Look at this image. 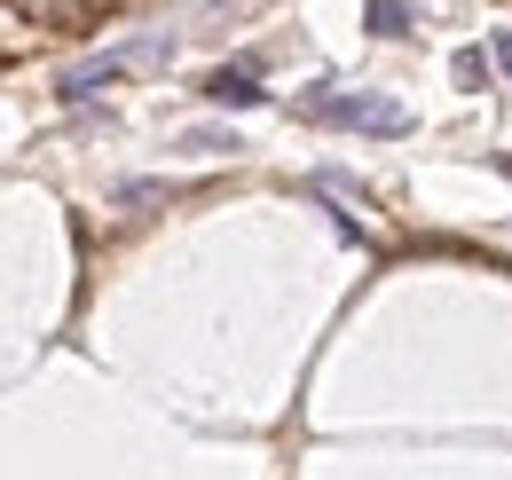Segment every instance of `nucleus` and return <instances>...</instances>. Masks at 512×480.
Here are the masks:
<instances>
[{
    "label": "nucleus",
    "instance_id": "3",
    "mask_svg": "<svg viewBox=\"0 0 512 480\" xmlns=\"http://www.w3.org/2000/svg\"><path fill=\"white\" fill-rule=\"evenodd\" d=\"M213 111H260L268 103V87H260V63H221V71H205V87H197Z\"/></svg>",
    "mask_w": 512,
    "mask_h": 480
},
{
    "label": "nucleus",
    "instance_id": "1",
    "mask_svg": "<svg viewBox=\"0 0 512 480\" xmlns=\"http://www.w3.org/2000/svg\"><path fill=\"white\" fill-rule=\"evenodd\" d=\"M292 119L308 126H347V134H379V142H402L410 134V111L394 103V95H371V87H308V95H292Z\"/></svg>",
    "mask_w": 512,
    "mask_h": 480
},
{
    "label": "nucleus",
    "instance_id": "6",
    "mask_svg": "<svg viewBox=\"0 0 512 480\" xmlns=\"http://www.w3.org/2000/svg\"><path fill=\"white\" fill-rule=\"evenodd\" d=\"M182 150H190V158H237L245 142H237V134H213V126H197V134H182Z\"/></svg>",
    "mask_w": 512,
    "mask_h": 480
},
{
    "label": "nucleus",
    "instance_id": "4",
    "mask_svg": "<svg viewBox=\"0 0 512 480\" xmlns=\"http://www.w3.org/2000/svg\"><path fill=\"white\" fill-rule=\"evenodd\" d=\"M363 16H371L379 40H410V32H418V8H410V0H363Z\"/></svg>",
    "mask_w": 512,
    "mask_h": 480
},
{
    "label": "nucleus",
    "instance_id": "2",
    "mask_svg": "<svg viewBox=\"0 0 512 480\" xmlns=\"http://www.w3.org/2000/svg\"><path fill=\"white\" fill-rule=\"evenodd\" d=\"M158 48V40H150ZM150 48H103V56H87V63H71L64 79H56V103H71V111H87V103H103L119 79H127V63L134 56H150Z\"/></svg>",
    "mask_w": 512,
    "mask_h": 480
},
{
    "label": "nucleus",
    "instance_id": "5",
    "mask_svg": "<svg viewBox=\"0 0 512 480\" xmlns=\"http://www.w3.org/2000/svg\"><path fill=\"white\" fill-rule=\"evenodd\" d=\"M449 71H457V87H473V95H481V87L497 79V56H481V48H457V56H449Z\"/></svg>",
    "mask_w": 512,
    "mask_h": 480
},
{
    "label": "nucleus",
    "instance_id": "7",
    "mask_svg": "<svg viewBox=\"0 0 512 480\" xmlns=\"http://www.w3.org/2000/svg\"><path fill=\"white\" fill-rule=\"evenodd\" d=\"M150 197H166V189H158V181H119V189H111V205H150Z\"/></svg>",
    "mask_w": 512,
    "mask_h": 480
},
{
    "label": "nucleus",
    "instance_id": "8",
    "mask_svg": "<svg viewBox=\"0 0 512 480\" xmlns=\"http://www.w3.org/2000/svg\"><path fill=\"white\" fill-rule=\"evenodd\" d=\"M489 56H497V71H505V79H512V24H505V32H497V48H489Z\"/></svg>",
    "mask_w": 512,
    "mask_h": 480
}]
</instances>
